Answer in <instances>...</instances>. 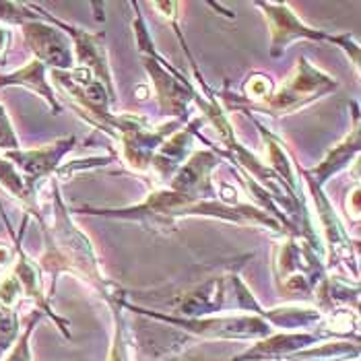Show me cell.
Masks as SVG:
<instances>
[{
  "label": "cell",
  "mask_w": 361,
  "mask_h": 361,
  "mask_svg": "<svg viewBox=\"0 0 361 361\" xmlns=\"http://www.w3.org/2000/svg\"><path fill=\"white\" fill-rule=\"evenodd\" d=\"M130 310H137L149 318H157L161 322L173 324L186 333H192L196 336H207V338H246V341H258L267 338L273 334V326L258 314H235V316H204V318H173L164 316L155 312L139 310L135 306H128Z\"/></svg>",
  "instance_id": "obj_1"
},
{
  "label": "cell",
  "mask_w": 361,
  "mask_h": 361,
  "mask_svg": "<svg viewBox=\"0 0 361 361\" xmlns=\"http://www.w3.org/2000/svg\"><path fill=\"white\" fill-rule=\"evenodd\" d=\"M336 85V79L314 68L306 58H302L295 71L283 81L277 91L271 93L269 99H264L262 104H254L250 108H260L269 114H291L334 91Z\"/></svg>",
  "instance_id": "obj_2"
},
{
  "label": "cell",
  "mask_w": 361,
  "mask_h": 361,
  "mask_svg": "<svg viewBox=\"0 0 361 361\" xmlns=\"http://www.w3.org/2000/svg\"><path fill=\"white\" fill-rule=\"evenodd\" d=\"M258 8L264 11V17L271 27V54L281 56V52L295 39H312V42H333L341 46L347 54L353 58V66L360 71V46L349 35H329L324 31L310 29L289 8V4H275V2H256Z\"/></svg>",
  "instance_id": "obj_3"
},
{
  "label": "cell",
  "mask_w": 361,
  "mask_h": 361,
  "mask_svg": "<svg viewBox=\"0 0 361 361\" xmlns=\"http://www.w3.org/2000/svg\"><path fill=\"white\" fill-rule=\"evenodd\" d=\"M21 33H23V39H25L33 58L37 62H42L44 66H52L54 71H62V73L75 68L73 44H71L68 35H64L54 23H50V21L44 23L39 19L27 21L21 25Z\"/></svg>",
  "instance_id": "obj_4"
},
{
  "label": "cell",
  "mask_w": 361,
  "mask_h": 361,
  "mask_svg": "<svg viewBox=\"0 0 361 361\" xmlns=\"http://www.w3.org/2000/svg\"><path fill=\"white\" fill-rule=\"evenodd\" d=\"M44 19H48L50 23H54L58 29H64L66 35L73 37V54H75V64H79L81 68L89 71L97 83H102L106 87V91L110 93V97L114 99V85H111L110 75V64L106 58V48H104V35L102 33H89L83 29L66 25L58 19H52L50 15H42Z\"/></svg>",
  "instance_id": "obj_5"
},
{
  "label": "cell",
  "mask_w": 361,
  "mask_h": 361,
  "mask_svg": "<svg viewBox=\"0 0 361 361\" xmlns=\"http://www.w3.org/2000/svg\"><path fill=\"white\" fill-rule=\"evenodd\" d=\"M75 147V137L71 139L56 140L52 145H44L39 149H17V151H6L4 159H8L15 167H19L21 178L25 180L27 188L31 190V184L35 180H42L46 176H50L60 164V159ZM33 192V190H31Z\"/></svg>",
  "instance_id": "obj_6"
},
{
  "label": "cell",
  "mask_w": 361,
  "mask_h": 361,
  "mask_svg": "<svg viewBox=\"0 0 361 361\" xmlns=\"http://www.w3.org/2000/svg\"><path fill=\"white\" fill-rule=\"evenodd\" d=\"M320 338L322 334L310 333V331H298V333L285 331L281 334H271L233 361H281L283 357L289 360L295 353L316 345Z\"/></svg>",
  "instance_id": "obj_7"
},
{
  "label": "cell",
  "mask_w": 361,
  "mask_h": 361,
  "mask_svg": "<svg viewBox=\"0 0 361 361\" xmlns=\"http://www.w3.org/2000/svg\"><path fill=\"white\" fill-rule=\"evenodd\" d=\"M217 166V157L209 151H198L195 153L182 167H178V173L171 180L173 192L192 196V198H202L200 195L211 192V180L209 173Z\"/></svg>",
  "instance_id": "obj_8"
},
{
  "label": "cell",
  "mask_w": 361,
  "mask_h": 361,
  "mask_svg": "<svg viewBox=\"0 0 361 361\" xmlns=\"http://www.w3.org/2000/svg\"><path fill=\"white\" fill-rule=\"evenodd\" d=\"M13 85H19V87H27L31 91H35V93H39L48 104H50V108L58 114V111H62L60 108V104L56 102V95L54 91H52V87L48 83V79H46V66L42 64V62H37L35 58L33 60H29L25 66H21L19 71H15V73H8V75H2L0 77V89L2 87H13Z\"/></svg>",
  "instance_id": "obj_9"
},
{
  "label": "cell",
  "mask_w": 361,
  "mask_h": 361,
  "mask_svg": "<svg viewBox=\"0 0 361 361\" xmlns=\"http://www.w3.org/2000/svg\"><path fill=\"white\" fill-rule=\"evenodd\" d=\"M360 151V122L355 120V128L351 130V135H347L341 145L333 147V151L329 153V157L318 167L312 169L314 178H310L316 186H322L333 173L341 171L343 167L349 164V159Z\"/></svg>",
  "instance_id": "obj_10"
},
{
  "label": "cell",
  "mask_w": 361,
  "mask_h": 361,
  "mask_svg": "<svg viewBox=\"0 0 361 361\" xmlns=\"http://www.w3.org/2000/svg\"><path fill=\"white\" fill-rule=\"evenodd\" d=\"M353 357L360 360V347L357 343H349V341H331V343H322V345H312L304 351L295 353L289 360L298 361H345Z\"/></svg>",
  "instance_id": "obj_11"
},
{
  "label": "cell",
  "mask_w": 361,
  "mask_h": 361,
  "mask_svg": "<svg viewBox=\"0 0 361 361\" xmlns=\"http://www.w3.org/2000/svg\"><path fill=\"white\" fill-rule=\"evenodd\" d=\"M19 316L15 310L0 306V360L19 336Z\"/></svg>",
  "instance_id": "obj_12"
},
{
  "label": "cell",
  "mask_w": 361,
  "mask_h": 361,
  "mask_svg": "<svg viewBox=\"0 0 361 361\" xmlns=\"http://www.w3.org/2000/svg\"><path fill=\"white\" fill-rule=\"evenodd\" d=\"M39 312L37 314H33L31 318H29V324L25 326V331L17 336V341H15V345L8 349V355L4 357L2 361H31V347H29V338H31V333H33V329H35V324H37V320H39Z\"/></svg>",
  "instance_id": "obj_13"
},
{
  "label": "cell",
  "mask_w": 361,
  "mask_h": 361,
  "mask_svg": "<svg viewBox=\"0 0 361 361\" xmlns=\"http://www.w3.org/2000/svg\"><path fill=\"white\" fill-rule=\"evenodd\" d=\"M0 149L6 153V151H17L21 149L19 147V139L15 135V128L8 120V114L4 110V106L0 104Z\"/></svg>",
  "instance_id": "obj_14"
},
{
  "label": "cell",
  "mask_w": 361,
  "mask_h": 361,
  "mask_svg": "<svg viewBox=\"0 0 361 361\" xmlns=\"http://www.w3.org/2000/svg\"><path fill=\"white\" fill-rule=\"evenodd\" d=\"M246 91H248V95H250L252 99H256V102L262 104L264 99L271 97V93H273V83H271L269 77L256 75V77H252L250 83L246 85ZM250 106H254V104H250Z\"/></svg>",
  "instance_id": "obj_15"
},
{
  "label": "cell",
  "mask_w": 361,
  "mask_h": 361,
  "mask_svg": "<svg viewBox=\"0 0 361 361\" xmlns=\"http://www.w3.org/2000/svg\"><path fill=\"white\" fill-rule=\"evenodd\" d=\"M13 260H15V254H13V250H11L6 244H0V269L11 267V264H13Z\"/></svg>",
  "instance_id": "obj_16"
},
{
  "label": "cell",
  "mask_w": 361,
  "mask_h": 361,
  "mask_svg": "<svg viewBox=\"0 0 361 361\" xmlns=\"http://www.w3.org/2000/svg\"><path fill=\"white\" fill-rule=\"evenodd\" d=\"M8 44H11V31L0 25V56L4 54V50L8 48Z\"/></svg>",
  "instance_id": "obj_17"
}]
</instances>
